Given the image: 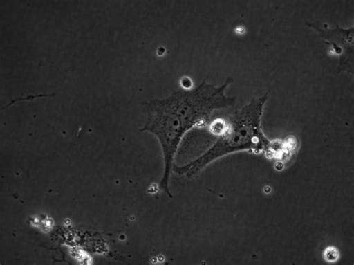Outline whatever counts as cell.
I'll return each mask as SVG.
<instances>
[{"instance_id":"cell-2","label":"cell","mask_w":354,"mask_h":265,"mask_svg":"<svg viewBox=\"0 0 354 265\" xmlns=\"http://www.w3.org/2000/svg\"><path fill=\"white\" fill-rule=\"evenodd\" d=\"M234 82L229 77L221 85L203 80L193 89L174 91L170 98L185 134L195 127L207 125L213 113L234 107L236 97L227 95V89Z\"/></svg>"},{"instance_id":"cell-3","label":"cell","mask_w":354,"mask_h":265,"mask_svg":"<svg viewBox=\"0 0 354 265\" xmlns=\"http://www.w3.org/2000/svg\"><path fill=\"white\" fill-rule=\"evenodd\" d=\"M146 111L147 119L141 131L150 132L160 141L165 165L161 188L172 197L169 189L170 177L177 150L185 134L170 96L149 101L146 103Z\"/></svg>"},{"instance_id":"cell-4","label":"cell","mask_w":354,"mask_h":265,"mask_svg":"<svg viewBox=\"0 0 354 265\" xmlns=\"http://www.w3.org/2000/svg\"><path fill=\"white\" fill-rule=\"evenodd\" d=\"M319 35L321 39L330 45L339 57L337 73L354 74V26L341 28L339 26L330 28L320 21H310L306 24Z\"/></svg>"},{"instance_id":"cell-1","label":"cell","mask_w":354,"mask_h":265,"mask_svg":"<svg viewBox=\"0 0 354 265\" xmlns=\"http://www.w3.org/2000/svg\"><path fill=\"white\" fill-rule=\"evenodd\" d=\"M269 92L254 98L226 120L225 128L206 152L184 165H174L173 172L187 178L199 174L216 161L239 152L268 154L273 148L262 126Z\"/></svg>"}]
</instances>
